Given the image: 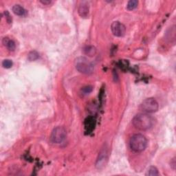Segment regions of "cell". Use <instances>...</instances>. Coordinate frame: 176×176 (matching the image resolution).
I'll use <instances>...</instances> for the list:
<instances>
[{"label":"cell","mask_w":176,"mask_h":176,"mask_svg":"<svg viewBox=\"0 0 176 176\" xmlns=\"http://www.w3.org/2000/svg\"><path fill=\"white\" fill-rule=\"evenodd\" d=\"M156 120L153 117L147 114H139L132 120L133 125L138 130L147 131L155 125Z\"/></svg>","instance_id":"obj_1"},{"label":"cell","mask_w":176,"mask_h":176,"mask_svg":"<svg viewBox=\"0 0 176 176\" xmlns=\"http://www.w3.org/2000/svg\"><path fill=\"white\" fill-rule=\"evenodd\" d=\"M129 146L131 149L134 152H142L144 151L147 147V140L143 134H134L129 141Z\"/></svg>","instance_id":"obj_2"},{"label":"cell","mask_w":176,"mask_h":176,"mask_svg":"<svg viewBox=\"0 0 176 176\" xmlns=\"http://www.w3.org/2000/svg\"><path fill=\"white\" fill-rule=\"evenodd\" d=\"M76 69L84 75H90L94 72V66L87 58L78 57L75 61Z\"/></svg>","instance_id":"obj_3"},{"label":"cell","mask_w":176,"mask_h":176,"mask_svg":"<svg viewBox=\"0 0 176 176\" xmlns=\"http://www.w3.org/2000/svg\"><path fill=\"white\" fill-rule=\"evenodd\" d=\"M140 109L147 114L155 113L159 108V105L156 99L153 98H149L142 102L140 106Z\"/></svg>","instance_id":"obj_4"},{"label":"cell","mask_w":176,"mask_h":176,"mask_svg":"<svg viewBox=\"0 0 176 176\" xmlns=\"http://www.w3.org/2000/svg\"><path fill=\"white\" fill-rule=\"evenodd\" d=\"M67 137L66 129L63 127L58 126L55 127L52 131L50 140L54 143L59 144L63 143Z\"/></svg>","instance_id":"obj_5"},{"label":"cell","mask_w":176,"mask_h":176,"mask_svg":"<svg viewBox=\"0 0 176 176\" xmlns=\"http://www.w3.org/2000/svg\"><path fill=\"white\" fill-rule=\"evenodd\" d=\"M111 30L113 35L118 37H122L125 36L126 32V28L124 24L119 21H114L111 26Z\"/></svg>","instance_id":"obj_6"},{"label":"cell","mask_w":176,"mask_h":176,"mask_svg":"<svg viewBox=\"0 0 176 176\" xmlns=\"http://www.w3.org/2000/svg\"><path fill=\"white\" fill-rule=\"evenodd\" d=\"M79 13L81 17H87L89 15V5L86 2H81L79 7Z\"/></svg>","instance_id":"obj_7"},{"label":"cell","mask_w":176,"mask_h":176,"mask_svg":"<svg viewBox=\"0 0 176 176\" xmlns=\"http://www.w3.org/2000/svg\"><path fill=\"white\" fill-rule=\"evenodd\" d=\"M12 10H13V13L15 15H18V16H25L27 13V12L25 9H24V8L18 4L15 5L13 8H12Z\"/></svg>","instance_id":"obj_8"},{"label":"cell","mask_w":176,"mask_h":176,"mask_svg":"<svg viewBox=\"0 0 176 176\" xmlns=\"http://www.w3.org/2000/svg\"><path fill=\"white\" fill-rule=\"evenodd\" d=\"M3 44H4L6 47L10 51H14L15 50V43L14 41L11 40L8 38H4L3 39Z\"/></svg>","instance_id":"obj_9"},{"label":"cell","mask_w":176,"mask_h":176,"mask_svg":"<svg viewBox=\"0 0 176 176\" xmlns=\"http://www.w3.org/2000/svg\"><path fill=\"white\" fill-rule=\"evenodd\" d=\"M158 170L156 167V166H150V167L148 169L147 172L146 174V175H149V176H156L158 175Z\"/></svg>","instance_id":"obj_10"},{"label":"cell","mask_w":176,"mask_h":176,"mask_svg":"<svg viewBox=\"0 0 176 176\" xmlns=\"http://www.w3.org/2000/svg\"><path fill=\"white\" fill-rule=\"evenodd\" d=\"M138 2L136 1V0H131V1L128 2L127 5V8L129 11L134 10V9L138 7Z\"/></svg>","instance_id":"obj_11"},{"label":"cell","mask_w":176,"mask_h":176,"mask_svg":"<svg viewBox=\"0 0 176 176\" xmlns=\"http://www.w3.org/2000/svg\"><path fill=\"white\" fill-rule=\"evenodd\" d=\"M84 50H85V53L90 57L94 56L96 52H97V50H96V48L93 47V46H88V47H86L85 48Z\"/></svg>","instance_id":"obj_12"},{"label":"cell","mask_w":176,"mask_h":176,"mask_svg":"<svg viewBox=\"0 0 176 176\" xmlns=\"http://www.w3.org/2000/svg\"><path fill=\"white\" fill-rule=\"evenodd\" d=\"M39 54L36 52V51H32V52H30V53L28 54V59L30 61H35L37 59V58H39Z\"/></svg>","instance_id":"obj_13"},{"label":"cell","mask_w":176,"mask_h":176,"mask_svg":"<svg viewBox=\"0 0 176 176\" xmlns=\"http://www.w3.org/2000/svg\"><path fill=\"white\" fill-rule=\"evenodd\" d=\"M2 66H3V67H4V68L9 69V68H11L12 66H13V62H12V61L9 59H5V60L3 61Z\"/></svg>","instance_id":"obj_14"},{"label":"cell","mask_w":176,"mask_h":176,"mask_svg":"<svg viewBox=\"0 0 176 176\" xmlns=\"http://www.w3.org/2000/svg\"><path fill=\"white\" fill-rule=\"evenodd\" d=\"M82 91L83 92V93L87 94L90 93V92L92 91V88L91 87V86H87V87L83 88Z\"/></svg>","instance_id":"obj_15"},{"label":"cell","mask_w":176,"mask_h":176,"mask_svg":"<svg viewBox=\"0 0 176 176\" xmlns=\"http://www.w3.org/2000/svg\"><path fill=\"white\" fill-rule=\"evenodd\" d=\"M40 2L44 5H48L51 4V1H49V0L48 1H45V0H44V1H40Z\"/></svg>","instance_id":"obj_16"}]
</instances>
